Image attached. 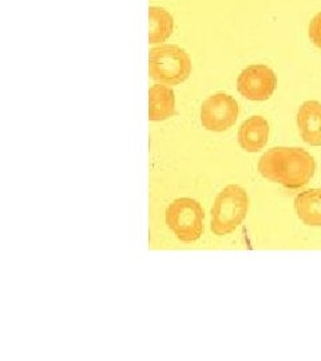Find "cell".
Here are the masks:
<instances>
[{
  "label": "cell",
  "mask_w": 321,
  "mask_h": 361,
  "mask_svg": "<svg viewBox=\"0 0 321 361\" xmlns=\"http://www.w3.org/2000/svg\"><path fill=\"white\" fill-rule=\"evenodd\" d=\"M269 140V123L265 118L253 116L243 122L238 130V143L248 153L262 150Z\"/></svg>",
  "instance_id": "cell-7"
},
{
  "label": "cell",
  "mask_w": 321,
  "mask_h": 361,
  "mask_svg": "<svg viewBox=\"0 0 321 361\" xmlns=\"http://www.w3.org/2000/svg\"><path fill=\"white\" fill-rule=\"evenodd\" d=\"M297 126L303 141L310 146H321V104L307 101L297 111Z\"/></svg>",
  "instance_id": "cell-8"
},
{
  "label": "cell",
  "mask_w": 321,
  "mask_h": 361,
  "mask_svg": "<svg viewBox=\"0 0 321 361\" xmlns=\"http://www.w3.org/2000/svg\"><path fill=\"white\" fill-rule=\"evenodd\" d=\"M240 107L236 99L225 94L217 92L209 97L201 107V123L209 131H225L237 122Z\"/></svg>",
  "instance_id": "cell-5"
},
{
  "label": "cell",
  "mask_w": 321,
  "mask_h": 361,
  "mask_svg": "<svg viewBox=\"0 0 321 361\" xmlns=\"http://www.w3.org/2000/svg\"><path fill=\"white\" fill-rule=\"evenodd\" d=\"M249 209V197L246 190L229 185L217 195L212 207V232L226 235L234 232L244 221Z\"/></svg>",
  "instance_id": "cell-3"
},
{
  "label": "cell",
  "mask_w": 321,
  "mask_h": 361,
  "mask_svg": "<svg viewBox=\"0 0 321 361\" xmlns=\"http://www.w3.org/2000/svg\"><path fill=\"white\" fill-rule=\"evenodd\" d=\"M176 114L174 91L166 85H155L149 90V119L165 121Z\"/></svg>",
  "instance_id": "cell-9"
},
{
  "label": "cell",
  "mask_w": 321,
  "mask_h": 361,
  "mask_svg": "<svg viewBox=\"0 0 321 361\" xmlns=\"http://www.w3.org/2000/svg\"><path fill=\"white\" fill-rule=\"evenodd\" d=\"M277 87L274 71L265 65L246 67L237 79V90L249 101H268Z\"/></svg>",
  "instance_id": "cell-6"
},
{
  "label": "cell",
  "mask_w": 321,
  "mask_h": 361,
  "mask_svg": "<svg viewBox=\"0 0 321 361\" xmlns=\"http://www.w3.org/2000/svg\"><path fill=\"white\" fill-rule=\"evenodd\" d=\"M297 217L308 226H321V189H309L295 198Z\"/></svg>",
  "instance_id": "cell-10"
},
{
  "label": "cell",
  "mask_w": 321,
  "mask_h": 361,
  "mask_svg": "<svg viewBox=\"0 0 321 361\" xmlns=\"http://www.w3.org/2000/svg\"><path fill=\"white\" fill-rule=\"evenodd\" d=\"M174 28L171 15L165 8L150 7L149 8V42L152 44H159L170 38Z\"/></svg>",
  "instance_id": "cell-11"
},
{
  "label": "cell",
  "mask_w": 321,
  "mask_h": 361,
  "mask_svg": "<svg viewBox=\"0 0 321 361\" xmlns=\"http://www.w3.org/2000/svg\"><path fill=\"white\" fill-rule=\"evenodd\" d=\"M309 39L321 50V13H317L309 23Z\"/></svg>",
  "instance_id": "cell-12"
},
{
  "label": "cell",
  "mask_w": 321,
  "mask_h": 361,
  "mask_svg": "<svg viewBox=\"0 0 321 361\" xmlns=\"http://www.w3.org/2000/svg\"><path fill=\"white\" fill-rule=\"evenodd\" d=\"M204 217V209L192 198H178L166 210L169 229L183 243H193L201 237Z\"/></svg>",
  "instance_id": "cell-4"
},
{
  "label": "cell",
  "mask_w": 321,
  "mask_h": 361,
  "mask_svg": "<svg viewBox=\"0 0 321 361\" xmlns=\"http://www.w3.org/2000/svg\"><path fill=\"white\" fill-rule=\"evenodd\" d=\"M192 73L189 54L174 44H161L150 50L149 74L155 82L176 86L185 82Z\"/></svg>",
  "instance_id": "cell-2"
},
{
  "label": "cell",
  "mask_w": 321,
  "mask_h": 361,
  "mask_svg": "<svg viewBox=\"0 0 321 361\" xmlns=\"http://www.w3.org/2000/svg\"><path fill=\"white\" fill-rule=\"evenodd\" d=\"M258 171L267 180L285 189L297 190L305 186L316 171V161L301 147H272L258 161Z\"/></svg>",
  "instance_id": "cell-1"
}]
</instances>
